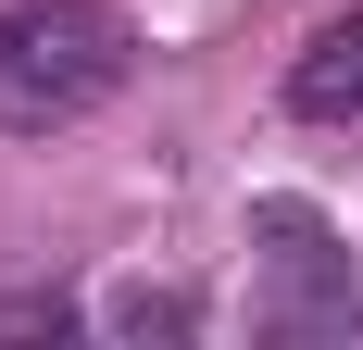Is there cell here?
Instances as JSON below:
<instances>
[{"label":"cell","instance_id":"1","mask_svg":"<svg viewBox=\"0 0 363 350\" xmlns=\"http://www.w3.org/2000/svg\"><path fill=\"white\" fill-rule=\"evenodd\" d=\"M138 75V38L101 0H13L0 13V138H63Z\"/></svg>","mask_w":363,"mask_h":350},{"label":"cell","instance_id":"2","mask_svg":"<svg viewBox=\"0 0 363 350\" xmlns=\"http://www.w3.org/2000/svg\"><path fill=\"white\" fill-rule=\"evenodd\" d=\"M251 238L276 250L289 313H326V288H338V238H326V213H313V201H251Z\"/></svg>","mask_w":363,"mask_h":350},{"label":"cell","instance_id":"3","mask_svg":"<svg viewBox=\"0 0 363 350\" xmlns=\"http://www.w3.org/2000/svg\"><path fill=\"white\" fill-rule=\"evenodd\" d=\"M289 113H313V125H351V113H363V13H338V26L301 38V63H289Z\"/></svg>","mask_w":363,"mask_h":350},{"label":"cell","instance_id":"4","mask_svg":"<svg viewBox=\"0 0 363 350\" xmlns=\"http://www.w3.org/2000/svg\"><path fill=\"white\" fill-rule=\"evenodd\" d=\"M113 325H138V338L163 325V338H188L201 313H188V288H125V300H113Z\"/></svg>","mask_w":363,"mask_h":350}]
</instances>
